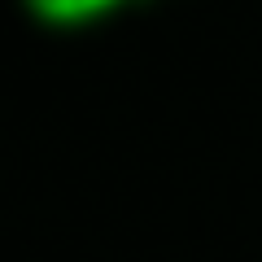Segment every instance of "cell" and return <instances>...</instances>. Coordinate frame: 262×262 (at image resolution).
Returning <instances> with one entry per match:
<instances>
[{
  "mask_svg": "<svg viewBox=\"0 0 262 262\" xmlns=\"http://www.w3.org/2000/svg\"><path fill=\"white\" fill-rule=\"evenodd\" d=\"M44 18H88V13L105 9L110 0H31Z\"/></svg>",
  "mask_w": 262,
  "mask_h": 262,
  "instance_id": "6da1fadb",
  "label": "cell"
}]
</instances>
